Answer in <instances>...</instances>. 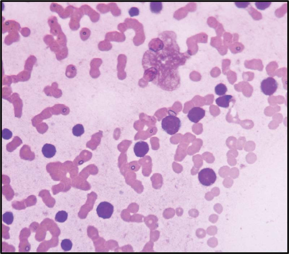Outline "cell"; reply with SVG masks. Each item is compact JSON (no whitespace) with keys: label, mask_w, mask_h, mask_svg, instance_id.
I'll return each instance as SVG.
<instances>
[{"label":"cell","mask_w":289,"mask_h":254,"mask_svg":"<svg viewBox=\"0 0 289 254\" xmlns=\"http://www.w3.org/2000/svg\"><path fill=\"white\" fill-rule=\"evenodd\" d=\"M161 125L162 129L164 131L173 135L179 131L182 123L180 119L177 117L169 115L163 119Z\"/></svg>","instance_id":"obj_1"},{"label":"cell","mask_w":289,"mask_h":254,"mask_svg":"<svg viewBox=\"0 0 289 254\" xmlns=\"http://www.w3.org/2000/svg\"><path fill=\"white\" fill-rule=\"evenodd\" d=\"M198 178L202 185L209 186L215 183L217 177L215 172L213 169L206 168L203 169L198 173Z\"/></svg>","instance_id":"obj_2"},{"label":"cell","mask_w":289,"mask_h":254,"mask_svg":"<svg viewBox=\"0 0 289 254\" xmlns=\"http://www.w3.org/2000/svg\"><path fill=\"white\" fill-rule=\"evenodd\" d=\"M278 86L276 80L272 77L265 79L261 83V91L266 95H272L277 91Z\"/></svg>","instance_id":"obj_3"},{"label":"cell","mask_w":289,"mask_h":254,"mask_svg":"<svg viewBox=\"0 0 289 254\" xmlns=\"http://www.w3.org/2000/svg\"><path fill=\"white\" fill-rule=\"evenodd\" d=\"M114 206L107 202H101L97 208V213L99 217L103 219H109L114 212Z\"/></svg>","instance_id":"obj_4"},{"label":"cell","mask_w":289,"mask_h":254,"mask_svg":"<svg viewBox=\"0 0 289 254\" xmlns=\"http://www.w3.org/2000/svg\"><path fill=\"white\" fill-rule=\"evenodd\" d=\"M205 115V111L202 108L195 107L190 110L187 117L191 122L198 123Z\"/></svg>","instance_id":"obj_5"},{"label":"cell","mask_w":289,"mask_h":254,"mask_svg":"<svg viewBox=\"0 0 289 254\" xmlns=\"http://www.w3.org/2000/svg\"><path fill=\"white\" fill-rule=\"evenodd\" d=\"M134 150L137 157H143L147 154L149 150V147L147 143L140 141L135 144Z\"/></svg>","instance_id":"obj_6"},{"label":"cell","mask_w":289,"mask_h":254,"mask_svg":"<svg viewBox=\"0 0 289 254\" xmlns=\"http://www.w3.org/2000/svg\"><path fill=\"white\" fill-rule=\"evenodd\" d=\"M164 46L163 42L159 37L153 39L149 44L150 50L154 52L162 50Z\"/></svg>","instance_id":"obj_7"},{"label":"cell","mask_w":289,"mask_h":254,"mask_svg":"<svg viewBox=\"0 0 289 254\" xmlns=\"http://www.w3.org/2000/svg\"><path fill=\"white\" fill-rule=\"evenodd\" d=\"M3 33L8 31L9 32L13 31L20 30V26L18 22L13 21H8L3 25Z\"/></svg>","instance_id":"obj_8"},{"label":"cell","mask_w":289,"mask_h":254,"mask_svg":"<svg viewBox=\"0 0 289 254\" xmlns=\"http://www.w3.org/2000/svg\"><path fill=\"white\" fill-rule=\"evenodd\" d=\"M56 152L55 147L51 144H45L42 148V154L47 158H52L55 156Z\"/></svg>","instance_id":"obj_9"},{"label":"cell","mask_w":289,"mask_h":254,"mask_svg":"<svg viewBox=\"0 0 289 254\" xmlns=\"http://www.w3.org/2000/svg\"><path fill=\"white\" fill-rule=\"evenodd\" d=\"M232 98L233 96L231 95H225L217 98L216 102L218 106L227 108L229 107L230 103Z\"/></svg>","instance_id":"obj_10"},{"label":"cell","mask_w":289,"mask_h":254,"mask_svg":"<svg viewBox=\"0 0 289 254\" xmlns=\"http://www.w3.org/2000/svg\"><path fill=\"white\" fill-rule=\"evenodd\" d=\"M20 36L17 31H13L10 32L9 34L5 38L4 42L7 45L12 44L13 42L19 41Z\"/></svg>","instance_id":"obj_11"},{"label":"cell","mask_w":289,"mask_h":254,"mask_svg":"<svg viewBox=\"0 0 289 254\" xmlns=\"http://www.w3.org/2000/svg\"><path fill=\"white\" fill-rule=\"evenodd\" d=\"M150 9L151 12L155 13H159L163 9L162 2H153L150 3Z\"/></svg>","instance_id":"obj_12"},{"label":"cell","mask_w":289,"mask_h":254,"mask_svg":"<svg viewBox=\"0 0 289 254\" xmlns=\"http://www.w3.org/2000/svg\"><path fill=\"white\" fill-rule=\"evenodd\" d=\"M227 88L225 85L222 83L217 85L215 88V93L217 95L223 96L225 95L227 91Z\"/></svg>","instance_id":"obj_13"},{"label":"cell","mask_w":289,"mask_h":254,"mask_svg":"<svg viewBox=\"0 0 289 254\" xmlns=\"http://www.w3.org/2000/svg\"><path fill=\"white\" fill-rule=\"evenodd\" d=\"M84 127L81 124L76 125L72 129V133L74 136L77 137L81 136L84 133Z\"/></svg>","instance_id":"obj_14"},{"label":"cell","mask_w":289,"mask_h":254,"mask_svg":"<svg viewBox=\"0 0 289 254\" xmlns=\"http://www.w3.org/2000/svg\"><path fill=\"white\" fill-rule=\"evenodd\" d=\"M68 213L65 211H59L56 213L55 217V220L56 222H64L67 219Z\"/></svg>","instance_id":"obj_15"},{"label":"cell","mask_w":289,"mask_h":254,"mask_svg":"<svg viewBox=\"0 0 289 254\" xmlns=\"http://www.w3.org/2000/svg\"><path fill=\"white\" fill-rule=\"evenodd\" d=\"M50 9L53 12H55L58 13L61 17L64 13V9L62 6L56 3H52L50 6Z\"/></svg>","instance_id":"obj_16"},{"label":"cell","mask_w":289,"mask_h":254,"mask_svg":"<svg viewBox=\"0 0 289 254\" xmlns=\"http://www.w3.org/2000/svg\"><path fill=\"white\" fill-rule=\"evenodd\" d=\"M13 219H14V217L12 212H7L2 216L3 221L4 223L8 225L12 224Z\"/></svg>","instance_id":"obj_17"},{"label":"cell","mask_w":289,"mask_h":254,"mask_svg":"<svg viewBox=\"0 0 289 254\" xmlns=\"http://www.w3.org/2000/svg\"><path fill=\"white\" fill-rule=\"evenodd\" d=\"M50 27L51 28L50 33L54 36L58 35L59 33L63 32L60 25L58 22H56Z\"/></svg>","instance_id":"obj_18"},{"label":"cell","mask_w":289,"mask_h":254,"mask_svg":"<svg viewBox=\"0 0 289 254\" xmlns=\"http://www.w3.org/2000/svg\"><path fill=\"white\" fill-rule=\"evenodd\" d=\"M72 242L70 240L68 239L63 240L61 243V246L64 251L67 252L70 251L72 248Z\"/></svg>","instance_id":"obj_19"},{"label":"cell","mask_w":289,"mask_h":254,"mask_svg":"<svg viewBox=\"0 0 289 254\" xmlns=\"http://www.w3.org/2000/svg\"><path fill=\"white\" fill-rule=\"evenodd\" d=\"M76 74V69L75 66L73 65H69L66 68L65 75L68 77L73 78Z\"/></svg>","instance_id":"obj_20"},{"label":"cell","mask_w":289,"mask_h":254,"mask_svg":"<svg viewBox=\"0 0 289 254\" xmlns=\"http://www.w3.org/2000/svg\"><path fill=\"white\" fill-rule=\"evenodd\" d=\"M56 41L61 47L66 46L67 39L66 36L63 32L58 35L57 41Z\"/></svg>","instance_id":"obj_21"},{"label":"cell","mask_w":289,"mask_h":254,"mask_svg":"<svg viewBox=\"0 0 289 254\" xmlns=\"http://www.w3.org/2000/svg\"><path fill=\"white\" fill-rule=\"evenodd\" d=\"M68 54V50L66 46L63 47L61 48L60 50L58 52L56 53V56L57 59L59 58L61 59L66 57Z\"/></svg>","instance_id":"obj_22"},{"label":"cell","mask_w":289,"mask_h":254,"mask_svg":"<svg viewBox=\"0 0 289 254\" xmlns=\"http://www.w3.org/2000/svg\"><path fill=\"white\" fill-rule=\"evenodd\" d=\"M90 31L89 29L83 28L80 31V35L81 39L83 40H86L89 38Z\"/></svg>","instance_id":"obj_23"},{"label":"cell","mask_w":289,"mask_h":254,"mask_svg":"<svg viewBox=\"0 0 289 254\" xmlns=\"http://www.w3.org/2000/svg\"><path fill=\"white\" fill-rule=\"evenodd\" d=\"M49 46L50 47L51 50L54 51V52L56 53L58 52L60 50L61 48V47L57 41H55V40H54V41L49 45Z\"/></svg>","instance_id":"obj_24"},{"label":"cell","mask_w":289,"mask_h":254,"mask_svg":"<svg viewBox=\"0 0 289 254\" xmlns=\"http://www.w3.org/2000/svg\"><path fill=\"white\" fill-rule=\"evenodd\" d=\"M12 133L10 130L7 129H4L2 130V137L5 140H9L12 138Z\"/></svg>","instance_id":"obj_25"},{"label":"cell","mask_w":289,"mask_h":254,"mask_svg":"<svg viewBox=\"0 0 289 254\" xmlns=\"http://www.w3.org/2000/svg\"><path fill=\"white\" fill-rule=\"evenodd\" d=\"M271 4V2H256L255 4L259 9L263 10L268 7Z\"/></svg>","instance_id":"obj_26"},{"label":"cell","mask_w":289,"mask_h":254,"mask_svg":"<svg viewBox=\"0 0 289 254\" xmlns=\"http://www.w3.org/2000/svg\"><path fill=\"white\" fill-rule=\"evenodd\" d=\"M139 8L135 7H132L130 8L129 11V13L131 17L138 15L139 14Z\"/></svg>","instance_id":"obj_27"},{"label":"cell","mask_w":289,"mask_h":254,"mask_svg":"<svg viewBox=\"0 0 289 254\" xmlns=\"http://www.w3.org/2000/svg\"><path fill=\"white\" fill-rule=\"evenodd\" d=\"M53 36L50 35H47L44 37V41L47 45L50 44L54 40Z\"/></svg>","instance_id":"obj_28"},{"label":"cell","mask_w":289,"mask_h":254,"mask_svg":"<svg viewBox=\"0 0 289 254\" xmlns=\"http://www.w3.org/2000/svg\"><path fill=\"white\" fill-rule=\"evenodd\" d=\"M21 32L22 35L26 37L30 34V30L28 28H24L22 29Z\"/></svg>","instance_id":"obj_29"}]
</instances>
